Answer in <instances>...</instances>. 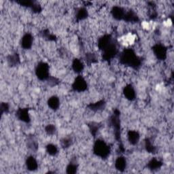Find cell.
<instances>
[{"mask_svg": "<svg viewBox=\"0 0 174 174\" xmlns=\"http://www.w3.org/2000/svg\"><path fill=\"white\" fill-rule=\"evenodd\" d=\"M49 68L46 64L41 63L38 66L37 69V74L40 79H45L47 77L49 74Z\"/></svg>", "mask_w": 174, "mask_h": 174, "instance_id": "6da1fadb", "label": "cell"}, {"mask_svg": "<svg viewBox=\"0 0 174 174\" xmlns=\"http://www.w3.org/2000/svg\"><path fill=\"white\" fill-rule=\"evenodd\" d=\"M116 167L117 169H123L126 167V161L122 157L119 158L116 162Z\"/></svg>", "mask_w": 174, "mask_h": 174, "instance_id": "8992f818", "label": "cell"}, {"mask_svg": "<svg viewBox=\"0 0 174 174\" xmlns=\"http://www.w3.org/2000/svg\"><path fill=\"white\" fill-rule=\"evenodd\" d=\"M27 165L29 167V169H35L37 167V162H36L35 159L31 158V159L27 160Z\"/></svg>", "mask_w": 174, "mask_h": 174, "instance_id": "52a82bcc", "label": "cell"}, {"mask_svg": "<svg viewBox=\"0 0 174 174\" xmlns=\"http://www.w3.org/2000/svg\"><path fill=\"white\" fill-rule=\"evenodd\" d=\"M32 42H33L32 38L29 35H26L22 38V45L25 49H29L31 46Z\"/></svg>", "mask_w": 174, "mask_h": 174, "instance_id": "3957f363", "label": "cell"}, {"mask_svg": "<svg viewBox=\"0 0 174 174\" xmlns=\"http://www.w3.org/2000/svg\"><path fill=\"white\" fill-rule=\"evenodd\" d=\"M74 85L75 90L78 91H82L85 90L86 88L85 80H84L83 78H78L75 80V81L74 82Z\"/></svg>", "mask_w": 174, "mask_h": 174, "instance_id": "7a4b0ae2", "label": "cell"}, {"mask_svg": "<svg viewBox=\"0 0 174 174\" xmlns=\"http://www.w3.org/2000/svg\"><path fill=\"white\" fill-rule=\"evenodd\" d=\"M125 95L126 97H127V99H133V97H135V92L133 91V89L130 87H129V88H126L125 89Z\"/></svg>", "mask_w": 174, "mask_h": 174, "instance_id": "5b68a950", "label": "cell"}, {"mask_svg": "<svg viewBox=\"0 0 174 174\" xmlns=\"http://www.w3.org/2000/svg\"><path fill=\"white\" fill-rule=\"evenodd\" d=\"M59 104H60V102L56 97H52L49 100V106L52 109H56L59 107Z\"/></svg>", "mask_w": 174, "mask_h": 174, "instance_id": "277c9868", "label": "cell"}]
</instances>
